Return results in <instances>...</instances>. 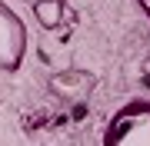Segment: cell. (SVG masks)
Here are the masks:
<instances>
[{"instance_id":"obj_1","label":"cell","mask_w":150,"mask_h":146,"mask_svg":"<svg viewBox=\"0 0 150 146\" xmlns=\"http://www.w3.org/2000/svg\"><path fill=\"white\" fill-rule=\"evenodd\" d=\"M37 13L43 17V23H47V27H50V23H57V13H60V3H57V0H47V3H40V7H37Z\"/></svg>"}]
</instances>
